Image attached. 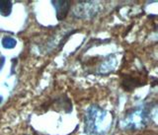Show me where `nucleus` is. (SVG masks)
Masks as SVG:
<instances>
[{
    "label": "nucleus",
    "mask_w": 158,
    "mask_h": 135,
    "mask_svg": "<svg viewBox=\"0 0 158 135\" xmlns=\"http://www.w3.org/2000/svg\"><path fill=\"white\" fill-rule=\"evenodd\" d=\"M147 121V112L144 108H133L131 112L126 114L123 121V126L127 128H141Z\"/></svg>",
    "instance_id": "obj_1"
},
{
    "label": "nucleus",
    "mask_w": 158,
    "mask_h": 135,
    "mask_svg": "<svg viewBox=\"0 0 158 135\" xmlns=\"http://www.w3.org/2000/svg\"><path fill=\"white\" fill-rule=\"evenodd\" d=\"M52 5L56 8V18L60 20L65 19L69 12V9L71 7V1H66V0H57V1H52Z\"/></svg>",
    "instance_id": "obj_4"
},
{
    "label": "nucleus",
    "mask_w": 158,
    "mask_h": 135,
    "mask_svg": "<svg viewBox=\"0 0 158 135\" xmlns=\"http://www.w3.org/2000/svg\"><path fill=\"white\" fill-rule=\"evenodd\" d=\"M2 102V97H0V103Z\"/></svg>",
    "instance_id": "obj_7"
},
{
    "label": "nucleus",
    "mask_w": 158,
    "mask_h": 135,
    "mask_svg": "<svg viewBox=\"0 0 158 135\" xmlns=\"http://www.w3.org/2000/svg\"><path fill=\"white\" fill-rule=\"evenodd\" d=\"M106 117V112L98 107H92L86 113V131L90 134L98 132L100 124Z\"/></svg>",
    "instance_id": "obj_2"
},
{
    "label": "nucleus",
    "mask_w": 158,
    "mask_h": 135,
    "mask_svg": "<svg viewBox=\"0 0 158 135\" xmlns=\"http://www.w3.org/2000/svg\"><path fill=\"white\" fill-rule=\"evenodd\" d=\"M2 47L4 48H7V49H11V48H14L16 47L17 44V41L15 39H13L12 37H4L2 39Z\"/></svg>",
    "instance_id": "obj_6"
},
{
    "label": "nucleus",
    "mask_w": 158,
    "mask_h": 135,
    "mask_svg": "<svg viewBox=\"0 0 158 135\" xmlns=\"http://www.w3.org/2000/svg\"><path fill=\"white\" fill-rule=\"evenodd\" d=\"M95 8V4L93 1H80L78 4V7L74 10L76 16L81 17V18H90L96 14L95 10H89Z\"/></svg>",
    "instance_id": "obj_3"
},
{
    "label": "nucleus",
    "mask_w": 158,
    "mask_h": 135,
    "mask_svg": "<svg viewBox=\"0 0 158 135\" xmlns=\"http://www.w3.org/2000/svg\"><path fill=\"white\" fill-rule=\"evenodd\" d=\"M12 2L11 1H3L0 0V14L4 17H7L11 13Z\"/></svg>",
    "instance_id": "obj_5"
}]
</instances>
